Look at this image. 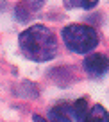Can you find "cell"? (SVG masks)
<instances>
[{"mask_svg":"<svg viewBox=\"0 0 109 122\" xmlns=\"http://www.w3.org/2000/svg\"><path fill=\"white\" fill-rule=\"evenodd\" d=\"M18 43L23 56L30 61H36V63L50 61L57 54L56 36L52 34V30L48 27L41 25V23H36V25L25 29L18 36Z\"/></svg>","mask_w":109,"mask_h":122,"instance_id":"cell-1","label":"cell"},{"mask_svg":"<svg viewBox=\"0 0 109 122\" xmlns=\"http://www.w3.org/2000/svg\"><path fill=\"white\" fill-rule=\"evenodd\" d=\"M63 40L64 45L77 54H86L93 50L98 45V32L90 25L84 23H71L63 29Z\"/></svg>","mask_w":109,"mask_h":122,"instance_id":"cell-2","label":"cell"},{"mask_svg":"<svg viewBox=\"0 0 109 122\" xmlns=\"http://www.w3.org/2000/svg\"><path fill=\"white\" fill-rule=\"evenodd\" d=\"M84 70L91 76H97V77H102L109 72V57L104 56V54H90V56L84 59L82 63Z\"/></svg>","mask_w":109,"mask_h":122,"instance_id":"cell-3","label":"cell"},{"mask_svg":"<svg viewBox=\"0 0 109 122\" xmlns=\"http://www.w3.org/2000/svg\"><path fill=\"white\" fill-rule=\"evenodd\" d=\"M45 4V0H22L16 7L14 15L20 22H25V20H30L34 16V13L39 11Z\"/></svg>","mask_w":109,"mask_h":122,"instance_id":"cell-4","label":"cell"},{"mask_svg":"<svg viewBox=\"0 0 109 122\" xmlns=\"http://www.w3.org/2000/svg\"><path fill=\"white\" fill-rule=\"evenodd\" d=\"M50 122H73L75 117V110L73 104H57V106L48 110Z\"/></svg>","mask_w":109,"mask_h":122,"instance_id":"cell-5","label":"cell"},{"mask_svg":"<svg viewBox=\"0 0 109 122\" xmlns=\"http://www.w3.org/2000/svg\"><path fill=\"white\" fill-rule=\"evenodd\" d=\"M81 122H109V113L102 104H95V106L88 108Z\"/></svg>","mask_w":109,"mask_h":122,"instance_id":"cell-6","label":"cell"},{"mask_svg":"<svg viewBox=\"0 0 109 122\" xmlns=\"http://www.w3.org/2000/svg\"><path fill=\"white\" fill-rule=\"evenodd\" d=\"M66 7H81V9H93L98 0H63Z\"/></svg>","mask_w":109,"mask_h":122,"instance_id":"cell-7","label":"cell"},{"mask_svg":"<svg viewBox=\"0 0 109 122\" xmlns=\"http://www.w3.org/2000/svg\"><path fill=\"white\" fill-rule=\"evenodd\" d=\"M32 120H34V122H48V120H47V118L39 117V115H34V117H32Z\"/></svg>","mask_w":109,"mask_h":122,"instance_id":"cell-8","label":"cell"}]
</instances>
